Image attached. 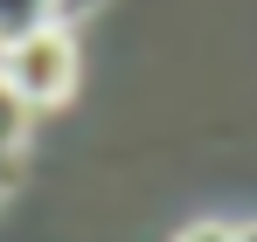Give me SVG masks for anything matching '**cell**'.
Wrapping results in <instances>:
<instances>
[{
	"label": "cell",
	"mask_w": 257,
	"mask_h": 242,
	"mask_svg": "<svg viewBox=\"0 0 257 242\" xmlns=\"http://www.w3.org/2000/svg\"><path fill=\"white\" fill-rule=\"evenodd\" d=\"M84 7H97V0H63V21H70V14H84Z\"/></svg>",
	"instance_id": "cell-5"
},
{
	"label": "cell",
	"mask_w": 257,
	"mask_h": 242,
	"mask_svg": "<svg viewBox=\"0 0 257 242\" xmlns=\"http://www.w3.org/2000/svg\"><path fill=\"white\" fill-rule=\"evenodd\" d=\"M236 242H257V222H250V228H236Z\"/></svg>",
	"instance_id": "cell-6"
},
{
	"label": "cell",
	"mask_w": 257,
	"mask_h": 242,
	"mask_svg": "<svg viewBox=\"0 0 257 242\" xmlns=\"http://www.w3.org/2000/svg\"><path fill=\"white\" fill-rule=\"evenodd\" d=\"M14 146H21V118H7V111H0V180L14 173Z\"/></svg>",
	"instance_id": "cell-3"
},
{
	"label": "cell",
	"mask_w": 257,
	"mask_h": 242,
	"mask_svg": "<svg viewBox=\"0 0 257 242\" xmlns=\"http://www.w3.org/2000/svg\"><path fill=\"white\" fill-rule=\"evenodd\" d=\"M49 21H63V0H0V48L49 28Z\"/></svg>",
	"instance_id": "cell-2"
},
{
	"label": "cell",
	"mask_w": 257,
	"mask_h": 242,
	"mask_svg": "<svg viewBox=\"0 0 257 242\" xmlns=\"http://www.w3.org/2000/svg\"><path fill=\"white\" fill-rule=\"evenodd\" d=\"M0 76H7V90H14L21 111L63 104V97L77 90V42H70V28L49 21V28H35V35L7 42V48H0Z\"/></svg>",
	"instance_id": "cell-1"
},
{
	"label": "cell",
	"mask_w": 257,
	"mask_h": 242,
	"mask_svg": "<svg viewBox=\"0 0 257 242\" xmlns=\"http://www.w3.org/2000/svg\"><path fill=\"white\" fill-rule=\"evenodd\" d=\"M174 242H236V228H222V222H195V228H181Z\"/></svg>",
	"instance_id": "cell-4"
}]
</instances>
